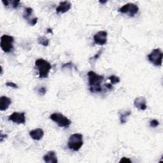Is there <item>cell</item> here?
<instances>
[{"label": "cell", "mask_w": 163, "mask_h": 163, "mask_svg": "<svg viewBox=\"0 0 163 163\" xmlns=\"http://www.w3.org/2000/svg\"><path fill=\"white\" fill-rule=\"evenodd\" d=\"M38 20V17H34V18H32V19L28 22L30 26H34V25H35V24H37V23Z\"/></svg>", "instance_id": "20"}, {"label": "cell", "mask_w": 163, "mask_h": 163, "mask_svg": "<svg viewBox=\"0 0 163 163\" xmlns=\"http://www.w3.org/2000/svg\"><path fill=\"white\" fill-rule=\"evenodd\" d=\"M44 135V132L41 128H37L29 132V136L34 140H40Z\"/></svg>", "instance_id": "12"}, {"label": "cell", "mask_w": 163, "mask_h": 163, "mask_svg": "<svg viewBox=\"0 0 163 163\" xmlns=\"http://www.w3.org/2000/svg\"><path fill=\"white\" fill-rule=\"evenodd\" d=\"M120 114V121L121 124H125L127 122V119L131 114V110L123 111L122 112H119Z\"/></svg>", "instance_id": "15"}, {"label": "cell", "mask_w": 163, "mask_h": 163, "mask_svg": "<svg viewBox=\"0 0 163 163\" xmlns=\"http://www.w3.org/2000/svg\"><path fill=\"white\" fill-rule=\"evenodd\" d=\"M122 162H130V163H131L132 162L130 158H127V157H124L120 161V163H122Z\"/></svg>", "instance_id": "24"}, {"label": "cell", "mask_w": 163, "mask_h": 163, "mask_svg": "<svg viewBox=\"0 0 163 163\" xmlns=\"http://www.w3.org/2000/svg\"><path fill=\"white\" fill-rule=\"evenodd\" d=\"M121 13L127 14L130 17H134L139 11V7L133 3H127L122 7L119 10Z\"/></svg>", "instance_id": "7"}, {"label": "cell", "mask_w": 163, "mask_h": 163, "mask_svg": "<svg viewBox=\"0 0 163 163\" xmlns=\"http://www.w3.org/2000/svg\"><path fill=\"white\" fill-rule=\"evenodd\" d=\"M38 43L44 46H47L49 44V40L45 37H40L38 38Z\"/></svg>", "instance_id": "18"}, {"label": "cell", "mask_w": 163, "mask_h": 163, "mask_svg": "<svg viewBox=\"0 0 163 163\" xmlns=\"http://www.w3.org/2000/svg\"><path fill=\"white\" fill-rule=\"evenodd\" d=\"M162 52L160 49H154L150 54L147 55L148 61L156 66H162Z\"/></svg>", "instance_id": "6"}, {"label": "cell", "mask_w": 163, "mask_h": 163, "mask_svg": "<svg viewBox=\"0 0 163 163\" xmlns=\"http://www.w3.org/2000/svg\"><path fill=\"white\" fill-rule=\"evenodd\" d=\"M46 32H47L48 33H53V31H52V29H51V28H49V29H47V31H46Z\"/></svg>", "instance_id": "27"}, {"label": "cell", "mask_w": 163, "mask_h": 163, "mask_svg": "<svg viewBox=\"0 0 163 163\" xmlns=\"http://www.w3.org/2000/svg\"><path fill=\"white\" fill-rule=\"evenodd\" d=\"M6 86L7 87H12L14 89H17L18 88V86L17 84H15V83L12 82H7L6 83Z\"/></svg>", "instance_id": "23"}, {"label": "cell", "mask_w": 163, "mask_h": 163, "mask_svg": "<svg viewBox=\"0 0 163 163\" xmlns=\"http://www.w3.org/2000/svg\"><path fill=\"white\" fill-rule=\"evenodd\" d=\"M8 121H12L18 124L26 123V116L24 112H14L8 117Z\"/></svg>", "instance_id": "8"}, {"label": "cell", "mask_w": 163, "mask_h": 163, "mask_svg": "<svg viewBox=\"0 0 163 163\" xmlns=\"http://www.w3.org/2000/svg\"><path fill=\"white\" fill-rule=\"evenodd\" d=\"M50 119L54 121L58 126L61 127H67L72 124V121L66 116L60 113H54L50 116Z\"/></svg>", "instance_id": "4"}, {"label": "cell", "mask_w": 163, "mask_h": 163, "mask_svg": "<svg viewBox=\"0 0 163 163\" xmlns=\"http://www.w3.org/2000/svg\"><path fill=\"white\" fill-rule=\"evenodd\" d=\"M101 52H102V49H101L99 51V52L96 54V55H95L94 57H93L92 58H91V59H95V60H96L97 59H98V58L99 57V55L101 54Z\"/></svg>", "instance_id": "25"}, {"label": "cell", "mask_w": 163, "mask_h": 163, "mask_svg": "<svg viewBox=\"0 0 163 163\" xmlns=\"http://www.w3.org/2000/svg\"><path fill=\"white\" fill-rule=\"evenodd\" d=\"M35 66L37 68L39 78H45L49 77V74L52 69V65L43 59H38L35 61Z\"/></svg>", "instance_id": "2"}, {"label": "cell", "mask_w": 163, "mask_h": 163, "mask_svg": "<svg viewBox=\"0 0 163 163\" xmlns=\"http://www.w3.org/2000/svg\"><path fill=\"white\" fill-rule=\"evenodd\" d=\"M11 103V100L10 98L7 96H2L0 98V110L5 111L7 110L9 106Z\"/></svg>", "instance_id": "14"}, {"label": "cell", "mask_w": 163, "mask_h": 163, "mask_svg": "<svg viewBox=\"0 0 163 163\" xmlns=\"http://www.w3.org/2000/svg\"><path fill=\"white\" fill-rule=\"evenodd\" d=\"M83 135L80 133H75L70 136L68 142L69 149L73 151H78L83 146Z\"/></svg>", "instance_id": "3"}, {"label": "cell", "mask_w": 163, "mask_h": 163, "mask_svg": "<svg viewBox=\"0 0 163 163\" xmlns=\"http://www.w3.org/2000/svg\"><path fill=\"white\" fill-rule=\"evenodd\" d=\"M109 80L111 81V84H118L120 82V78L119 77L116 76V75H111L109 77Z\"/></svg>", "instance_id": "19"}, {"label": "cell", "mask_w": 163, "mask_h": 163, "mask_svg": "<svg viewBox=\"0 0 163 163\" xmlns=\"http://www.w3.org/2000/svg\"><path fill=\"white\" fill-rule=\"evenodd\" d=\"M104 86H105L106 88L110 90H111L112 89H113V86H112V84H107L104 85Z\"/></svg>", "instance_id": "26"}, {"label": "cell", "mask_w": 163, "mask_h": 163, "mask_svg": "<svg viewBox=\"0 0 163 163\" xmlns=\"http://www.w3.org/2000/svg\"><path fill=\"white\" fill-rule=\"evenodd\" d=\"M14 41V38L10 35L7 34H4L1 37V43L0 46L3 52L5 53H8L12 51L14 49L13 43Z\"/></svg>", "instance_id": "5"}, {"label": "cell", "mask_w": 163, "mask_h": 163, "mask_svg": "<svg viewBox=\"0 0 163 163\" xmlns=\"http://www.w3.org/2000/svg\"><path fill=\"white\" fill-rule=\"evenodd\" d=\"M134 106L141 110H145L147 108L145 98L143 96L136 98L134 101Z\"/></svg>", "instance_id": "10"}, {"label": "cell", "mask_w": 163, "mask_h": 163, "mask_svg": "<svg viewBox=\"0 0 163 163\" xmlns=\"http://www.w3.org/2000/svg\"><path fill=\"white\" fill-rule=\"evenodd\" d=\"M107 2V1H99V3L101 4H104Z\"/></svg>", "instance_id": "28"}, {"label": "cell", "mask_w": 163, "mask_h": 163, "mask_svg": "<svg viewBox=\"0 0 163 163\" xmlns=\"http://www.w3.org/2000/svg\"><path fill=\"white\" fill-rule=\"evenodd\" d=\"M2 3L5 7L11 6L14 8H17L20 4V1H4V0H3Z\"/></svg>", "instance_id": "17"}, {"label": "cell", "mask_w": 163, "mask_h": 163, "mask_svg": "<svg viewBox=\"0 0 163 163\" xmlns=\"http://www.w3.org/2000/svg\"><path fill=\"white\" fill-rule=\"evenodd\" d=\"M46 89L44 87H42L39 88L38 90V93L40 96H44L46 94Z\"/></svg>", "instance_id": "21"}, {"label": "cell", "mask_w": 163, "mask_h": 163, "mask_svg": "<svg viewBox=\"0 0 163 163\" xmlns=\"http://www.w3.org/2000/svg\"><path fill=\"white\" fill-rule=\"evenodd\" d=\"M33 13V8L28 7V8H26L24 9V13H23V17H24L25 19H26L28 20V22L29 20V18L32 15Z\"/></svg>", "instance_id": "16"}, {"label": "cell", "mask_w": 163, "mask_h": 163, "mask_svg": "<svg viewBox=\"0 0 163 163\" xmlns=\"http://www.w3.org/2000/svg\"><path fill=\"white\" fill-rule=\"evenodd\" d=\"M71 8L72 4L70 2L68 1L62 2L56 8V11L57 14H64L70 10Z\"/></svg>", "instance_id": "11"}, {"label": "cell", "mask_w": 163, "mask_h": 163, "mask_svg": "<svg viewBox=\"0 0 163 163\" xmlns=\"http://www.w3.org/2000/svg\"><path fill=\"white\" fill-rule=\"evenodd\" d=\"M159 125V122L158 121L156 120V119H154V120H152L150 122V127H157Z\"/></svg>", "instance_id": "22"}, {"label": "cell", "mask_w": 163, "mask_h": 163, "mask_svg": "<svg viewBox=\"0 0 163 163\" xmlns=\"http://www.w3.org/2000/svg\"><path fill=\"white\" fill-rule=\"evenodd\" d=\"M87 76L90 91L92 93L101 92L102 91L101 84L104 80V76L98 75L93 71L89 72Z\"/></svg>", "instance_id": "1"}, {"label": "cell", "mask_w": 163, "mask_h": 163, "mask_svg": "<svg viewBox=\"0 0 163 163\" xmlns=\"http://www.w3.org/2000/svg\"><path fill=\"white\" fill-rule=\"evenodd\" d=\"M43 160L47 163H57L58 162L57 157L54 151H49L43 157Z\"/></svg>", "instance_id": "13"}, {"label": "cell", "mask_w": 163, "mask_h": 163, "mask_svg": "<svg viewBox=\"0 0 163 163\" xmlns=\"http://www.w3.org/2000/svg\"><path fill=\"white\" fill-rule=\"evenodd\" d=\"M108 33L105 31H101L98 32L94 36L95 43L99 45H104L107 42Z\"/></svg>", "instance_id": "9"}]
</instances>
